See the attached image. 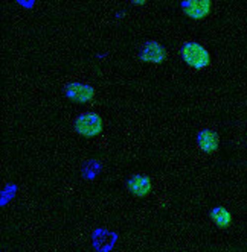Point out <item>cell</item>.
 Returning a JSON list of instances; mask_svg holds the SVG:
<instances>
[{
    "mask_svg": "<svg viewBox=\"0 0 247 252\" xmlns=\"http://www.w3.org/2000/svg\"><path fill=\"white\" fill-rule=\"evenodd\" d=\"M182 58L189 67L196 70H203L210 64V55L207 49L196 41H189L182 47Z\"/></svg>",
    "mask_w": 247,
    "mask_h": 252,
    "instance_id": "1",
    "label": "cell"
},
{
    "mask_svg": "<svg viewBox=\"0 0 247 252\" xmlns=\"http://www.w3.org/2000/svg\"><path fill=\"white\" fill-rule=\"evenodd\" d=\"M75 129L81 137L93 138L104 129V120L96 113H84L75 120Z\"/></svg>",
    "mask_w": 247,
    "mask_h": 252,
    "instance_id": "2",
    "label": "cell"
},
{
    "mask_svg": "<svg viewBox=\"0 0 247 252\" xmlns=\"http://www.w3.org/2000/svg\"><path fill=\"white\" fill-rule=\"evenodd\" d=\"M182 9L186 17L192 20H203L210 14L212 0H183Z\"/></svg>",
    "mask_w": 247,
    "mask_h": 252,
    "instance_id": "3",
    "label": "cell"
},
{
    "mask_svg": "<svg viewBox=\"0 0 247 252\" xmlns=\"http://www.w3.org/2000/svg\"><path fill=\"white\" fill-rule=\"evenodd\" d=\"M66 96L75 103H89L95 97V88L85 84H70L66 87Z\"/></svg>",
    "mask_w": 247,
    "mask_h": 252,
    "instance_id": "4",
    "label": "cell"
},
{
    "mask_svg": "<svg viewBox=\"0 0 247 252\" xmlns=\"http://www.w3.org/2000/svg\"><path fill=\"white\" fill-rule=\"evenodd\" d=\"M168 52L166 49L159 44L157 41H150L144 46V49L140 50V60L145 63H151V64H161L166 60Z\"/></svg>",
    "mask_w": 247,
    "mask_h": 252,
    "instance_id": "5",
    "label": "cell"
},
{
    "mask_svg": "<svg viewBox=\"0 0 247 252\" xmlns=\"http://www.w3.org/2000/svg\"><path fill=\"white\" fill-rule=\"evenodd\" d=\"M128 191L136 197H145L153 190V183L147 175H134L127 183Z\"/></svg>",
    "mask_w": 247,
    "mask_h": 252,
    "instance_id": "6",
    "label": "cell"
},
{
    "mask_svg": "<svg viewBox=\"0 0 247 252\" xmlns=\"http://www.w3.org/2000/svg\"><path fill=\"white\" fill-rule=\"evenodd\" d=\"M197 143H199V148H200L202 152H205V154H214L220 148V137L214 131L205 129V131H202L199 134Z\"/></svg>",
    "mask_w": 247,
    "mask_h": 252,
    "instance_id": "7",
    "label": "cell"
},
{
    "mask_svg": "<svg viewBox=\"0 0 247 252\" xmlns=\"http://www.w3.org/2000/svg\"><path fill=\"white\" fill-rule=\"evenodd\" d=\"M210 219L215 223V226L226 229L232 225V213L229 211L226 207H215L212 211H210Z\"/></svg>",
    "mask_w": 247,
    "mask_h": 252,
    "instance_id": "8",
    "label": "cell"
},
{
    "mask_svg": "<svg viewBox=\"0 0 247 252\" xmlns=\"http://www.w3.org/2000/svg\"><path fill=\"white\" fill-rule=\"evenodd\" d=\"M133 2H134V5H145L147 3V0H133Z\"/></svg>",
    "mask_w": 247,
    "mask_h": 252,
    "instance_id": "9",
    "label": "cell"
}]
</instances>
